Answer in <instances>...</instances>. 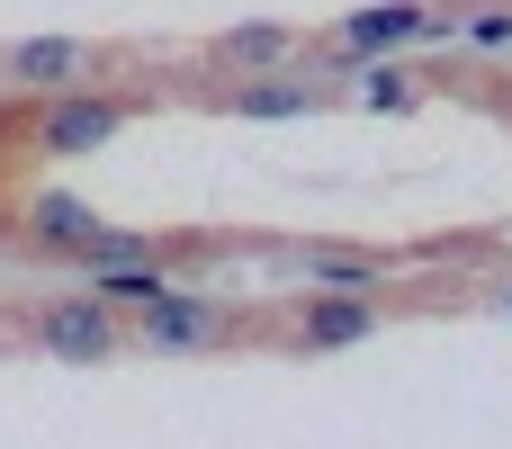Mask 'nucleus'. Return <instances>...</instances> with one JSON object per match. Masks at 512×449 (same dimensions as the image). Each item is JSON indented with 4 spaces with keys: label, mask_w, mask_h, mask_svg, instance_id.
Wrapping results in <instances>:
<instances>
[{
    "label": "nucleus",
    "mask_w": 512,
    "mask_h": 449,
    "mask_svg": "<svg viewBox=\"0 0 512 449\" xmlns=\"http://www.w3.org/2000/svg\"><path fill=\"white\" fill-rule=\"evenodd\" d=\"M45 351H63V360H99L108 342H117V324H108V306L99 297H63V306H45Z\"/></svg>",
    "instance_id": "obj_1"
},
{
    "label": "nucleus",
    "mask_w": 512,
    "mask_h": 449,
    "mask_svg": "<svg viewBox=\"0 0 512 449\" xmlns=\"http://www.w3.org/2000/svg\"><path fill=\"white\" fill-rule=\"evenodd\" d=\"M117 117H126L117 99H63V108H45L36 135H45V153H90V144L117 135Z\"/></svg>",
    "instance_id": "obj_2"
},
{
    "label": "nucleus",
    "mask_w": 512,
    "mask_h": 449,
    "mask_svg": "<svg viewBox=\"0 0 512 449\" xmlns=\"http://www.w3.org/2000/svg\"><path fill=\"white\" fill-rule=\"evenodd\" d=\"M90 288H99L108 306H162V297H171V279H162L153 261H108V270H90Z\"/></svg>",
    "instance_id": "obj_3"
},
{
    "label": "nucleus",
    "mask_w": 512,
    "mask_h": 449,
    "mask_svg": "<svg viewBox=\"0 0 512 449\" xmlns=\"http://www.w3.org/2000/svg\"><path fill=\"white\" fill-rule=\"evenodd\" d=\"M81 63H90V54H81L72 36H36V45H18V54H9V72H18V81H45V90H54V81H72Z\"/></svg>",
    "instance_id": "obj_4"
},
{
    "label": "nucleus",
    "mask_w": 512,
    "mask_h": 449,
    "mask_svg": "<svg viewBox=\"0 0 512 449\" xmlns=\"http://www.w3.org/2000/svg\"><path fill=\"white\" fill-rule=\"evenodd\" d=\"M144 333H153V342H216V306L162 297V306H144Z\"/></svg>",
    "instance_id": "obj_5"
},
{
    "label": "nucleus",
    "mask_w": 512,
    "mask_h": 449,
    "mask_svg": "<svg viewBox=\"0 0 512 449\" xmlns=\"http://www.w3.org/2000/svg\"><path fill=\"white\" fill-rule=\"evenodd\" d=\"M90 234H99V216H90L81 198H45V207H36V243H63V252H81Z\"/></svg>",
    "instance_id": "obj_6"
},
{
    "label": "nucleus",
    "mask_w": 512,
    "mask_h": 449,
    "mask_svg": "<svg viewBox=\"0 0 512 449\" xmlns=\"http://www.w3.org/2000/svg\"><path fill=\"white\" fill-rule=\"evenodd\" d=\"M378 324V306H360V297H333V306H315L306 315V342H360Z\"/></svg>",
    "instance_id": "obj_7"
},
{
    "label": "nucleus",
    "mask_w": 512,
    "mask_h": 449,
    "mask_svg": "<svg viewBox=\"0 0 512 449\" xmlns=\"http://www.w3.org/2000/svg\"><path fill=\"white\" fill-rule=\"evenodd\" d=\"M414 27H423V9H414V0H396V9H360L342 36H351V45H396V36H414Z\"/></svg>",
    "instance_id": "obj_8"
},
{
    "label": "nucleus",
    "mask_w": 512,
    "mask_h": 449,
    "mask_svg": "<svg viewBox=\"0 0 512 449\" xmlns=\"http://www.w3.org/2000/svg\"><path fill=\"white\" fill-rule=\"evenodd\" d=\"M306 270L315 279H342V288H378V261H360V252H315Z\"/></svg>",
    "instance_id": "obj_9"
},
{
    "label": "nucleus",
    "mask_w": 512,
    "mask_h": 449,
    "mask_svg": "<svg viewBox=\"0 0 512 449\" xmlns=\"http://www.w3.org/2000/svg\"><path fill=\"white\" fill-rule=\"evenodd\" d=\"M234 108H243V117H297V108H306V90H288V81H279V90H243Z\"/></svg>",
    "instance_id": "obj_10"
}]
</instances>
